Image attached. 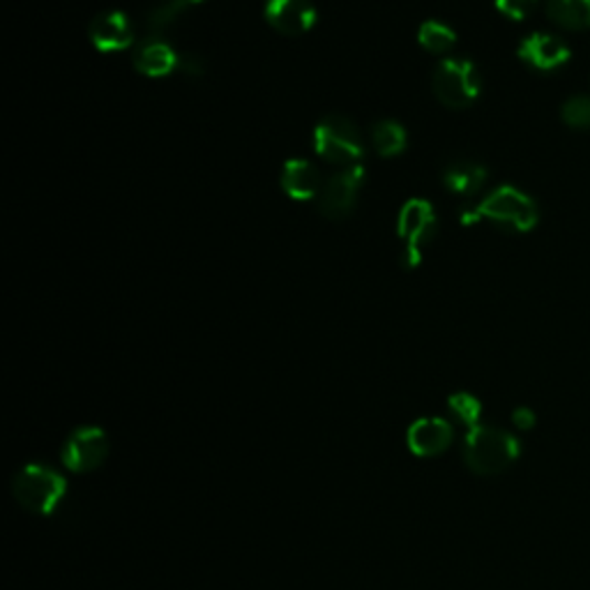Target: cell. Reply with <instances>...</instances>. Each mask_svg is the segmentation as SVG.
<instances>
[{
	"mask_svg": "<svg viewBox=\"0 0 590 590\" xmlns=\"http://www.w3.org/2000/svg\"><path fill=\"white\" fill-rule=\"evenodd\" d=\"M521 453L515 434L491 425H477L464 438V462L477 475L508 470Z\"/></svg>",
	"mask_w": 590,
	"mask_h": 590,
	"instance_id": "obj_1",
	"label": "cell"
},
{
	"mask_svg": "<svg viewBox=\"0 0 590 590\" xmlns=\"http://www.w3.org/2000/svg\"><path fill=\"white\" fill-rule=\"evenodd\" d=\"M483 219L513 231H530L538 224V206L524 192L505 185L491 192L483 204L462 213V224H466V227Z\"/></svg>",
	"mask_w": 590,
	"mask_h": 590,
	"instance_id": "obj_2",
	"label": "cell"
},
{
	"mask_svg": "<svg viewBox=\"0 0 590 590\" xmlns=\"http://www.w3.org/2000/svg\"><path fill=\"white\" fill-rule=\"evenodd\" d=\"M65 477L44 464H25L12 480V494L23 510L51 515L65 498Z\"/></svg>",
	"mask_w": 590,
	"mask_h": 590,
	"instance_id": "obj_3",
	"label": "cell"
},
{
	"mask_svg": "<svg viewBox=\"0 0 590 590\" xmlns=\"http://www.w3.org/2000/svg\"><path fill=\"white\" fill-rule=\"evenodd\" d=\"M314 151L334 166H358L364 155V138L358 125L344 116H325L314 127Z\"/></svg>",
	"mask_w": 590,
	"mask_h": 590,
	"instance_id": "obj_4",
	"label": "cell"
},
{
	"mask_svg": "<svg viewBox=\"0 0 590 590\" xmlns=\"http://www.w3.org/2000/svg\"><path fill=\"white\" fill-rule=\"evenodd\" d=\"M432 91L447 108L470 106L483 91V79L470 61L447 59L432 74Z\"/></svg>",
	"mask_w": 590,
	"mask_h": 590,
	"instance_id": "obj_5",
	"label": "cell"
},
{
	"mask_svg": "<svg viewBox=\"0 0 590 590\" xmlns=\"http://www.w3.org/2000/svg\"><path fill=\"white\" fill-rule=\"evenodd\" d=\"M362 185H364V166L360 164L342 168L340 174H334L330 180L323 183V189L319 194L321 215L332 221L346 219L355 210Z\"/></svg>",
	"mask_w": 590,
	"mask_h": 590,
	"instance_id": "obj_6",
	"label": "cell"
},
{
	"mask_svg": "<svg viewBox=\"0 0 590 590\" xmlns=\"http://www.w3.org/2000/svg\"><path fill=\"white\" fill-rule=\"evenodd\" d=\"M108 457V438L100 427H79L63 443L61 459L74 473H91Z\"/></svg>",
	"mask_w": 590,
	"mask_h": 590,
	"instance_id": "obj_7",
	"label": "cell"
},
{
	"mask_svg": "<svg viewBox=\"0 0 590 590\" xmlns=\"http://www.w3.org/2000/svg\"><path fill=\"white\" fill-rule=\"evenodd\" d=\"M266 21L277 33L287 38L304 35L317 23V8L312 0H268Z\"/></svg>",
	"mask_w": 590,
	"mask_h": 590,
	"instance_id": "obj_8",
	"label": "cell"
},
{
	"mask_svg": "<svg viewBox=\"0 0 590 590\" xmlns=\"http://www.w3.org/2000/svg\"><path fill=\"white\" fill-rule=\"evenodd\" d=\"M400 238L406 242L404 249H413L423 255V247L434 238L436 234V215L429 201L411 199L397 219Z\"/></svg>",
	"mask_w": 590,
	"mask_h": 590,
	"instance_id": "obj_9",
	"label": "cell"
},
{
	"mask_svg": "<svg viewBox=\"0 0 590 590\" xmlns=\"http://www.w3.org/2000/svg\"><path fill=\"white\" fill-rule=\"evenodd\" d=\"M89 38L97 51L116 53L125 51L134 42L132 21L121 10H108L97 14L89 25Z\"/></svg>",
	"mask_w": 590,
	"mask_h": 590,
	"instance_id": "obj_10",
	"label": "cell"
},
{
	"mask_svg": "<svg viewBox=\"0 0 590 590\" xmlns=\"http://www.w3.org/2000/svg\"><path fill=\"white\" fill-rule=\"evenodd\" d=\"M519 59L540 72H551L563 68L572 59V53L560 38L549 33H532L519 44Z\"/></svg>",
	"mask_w": 590,
	"mask_h": 590,
	"instance_id": "obj_11",
	"label": "cell"
},
{
	"mask_svg": "<svg viewBox=\"0 0 590 590\" xmlns=\"http://www.w3.org/2000/svg\"><path fill=\"white\" fill-rule=\"evenodd\" d=\"M453 425L443 417H420L408 427L406 441L417 457H436L453 443Z\"/></svg>",
	"mask_w": 590,
	"mask_h": 590,
	"instance_id": "obj_12",
	"label": "cell"
},
{
	"mask_svg": "<svg viewBox=\"0 0 590 590\" xmlns=\"http://www.w3.org/2000/svg\"><path fill=\"white\" fill-rule=\"evenodd\" d=\"M282 189L296 201L319 199L323 189L319 168L309 159H289L282 168Z\"/></svg>",
	"mask_w": 590,
	"mask_h": 590,
	"instance_id": "obj_13",
	"label": "cell"
},
{
	"mask_svg": "<svg viewBox=\"0 0 590 590\" xmlns=\"http://www.w3.org/2000/svg\"><path fill=\"white\" fill-rule=\"evenodd\" d=\"M178 63H180V55L172 49V44H166L164 40L144 42L134 53L136 72H142L144 76H151V79L172 74L174 70H178Z\"/></svg>",
	"mask_w": 590,
	"mask_h": 590,
	"instance_id": "obj_14",
	"label": "cell"
},
{
	"mask_svg": "<svg viewBox=\"0 0 590 590\" xmlns=\"http://www.w3.org/2000/svg\"><path fill=\"white\" fill-rule=\"evenodd\" d=\"M487 180V168L475 162H455L443 172V185L455 194H475Z\"/></svg>",
	"mask_w": 590,
	"mask_h": 590,
	"instance_id": "obj_15",
	"label": "cell"
},
{
	"mask_svg": "<svg viewBox=\"0 0 590 590\" xmlns=\"http://www.w3.org/2000/svg\"><path fill=\"white\" fill-rule=\"evenodd\" d=\"M547 17L563 28H590V0H547Z\"/></svg>",
	"mask_w": 590,
	"mask_h": 590,
	"instance_id": "obj_16",
	"label": "cell"
},
{
	"mask_svg": "<svg viewBox=\"0 0 590 590\" xmlns=\"http://www.w3.org/2000/svg\"><path fill=\"white\" fill-rule=\"evenodd\" d=\"M372 144L381 157H397L406 151V130L395 121H379L372 127Z\"/></svg>",
	"mask_w": 590,
	"mask_h": 590,
	"instance_id": "obj_17",
	"label": "cell"
},
{
	"mask_svg": "<svg viewBox=\"0 0 590 590\" xmlns=\"http://www.w3.org/2000/svg\"><path fill=\"white\" fill-rule=\"evenodd\" d=\"M417 42L429 53H447L449 49L455 46L457 35H455L453 28L441 23V21H425L423 25H420Z\"/></svg>",
	"mask_w": 590,
	"mask_h": 590,
	"instance_id": "obj_18",
	"label": "cell"
},
{
	"mask_svg": "<svg viewBox=\"0 0 590 590\" xmlns=\"http://www.w3.org/2000/svg\"><path fill=\"white\" fill-rule=\"evenodd\" d=\"M204 0H164L155 10H151L148 14V25L153 31H164V28L172 25L174 21H178L185 12H189L192 8H196Z\"/></svg>",
	"mask_w": 590,
	"mask_h": 590,
	"instance_id": "obj_19",
	"label": "cell"
},
{
	"mask_svg": "<svg viewBox=\"0 0 590 590\" xmlns=\"http://www.w3.org/2000/svg\"><path fill=\"white\" fill-rule=\"evenodd\" d=\"M447 408L468 429L477 427V420H480V413H483L480 402H477L473 395H468V392H457V395L449 397L447 400Z\"/></svg>",
	"mask_w": 590,
	"mask_h": 590,
	"instance_id": "obj_20",
	"label": "cell"
},
{
	"mask_svg": "<svg viewBox=\"0 0 590 590\" xmlns=\"http://www.w3.org/2000/svg\"><path fill=\"white\" fill-rule=\"evenodd\" d=\"M563 121L577 130L590 127V97L586 95L570 97L563 106Z\"/></svg>",
	"mask_w": 590,
	"mask_h": 590,
	"instance_id": "obj_21",
	"label": "cell"
},
{
	"mask_svg": "<svg viewBox=\"0 0 590 590\" xmlns=\"http://www.w3.org/2000/svg\"><path fill=\"white\" fill-rule=\"evenodd\" d=\"M536 6L538 0H496V10L515 21L526 19L532 10H536Z\"/></svg>",
	"mask_w": 590,
	"mask_h": 590,
	"instance_id": "obj_22",
	"label": "cell"
},
{
	"mask_svg": "<svg viewBox=\"0 0 590 590\" xmlns=\"http://www.w3.org/2000/svg\"><path fill=\"white\" fill-rule=\"evenodd\" d=\"M178 70H183V72L189 74V76H199V74H204V61L199 59V55L185 53V55H180Z\"/></svg>",
	"mask_w": 590,
	"mask_h": 590,
	"instance_id": "obj_23",
	"label": "cell"
},
{
	"mask_svg": "<svg viewBox=\"0 0 590 590\" xmlns=\"http://www.w3.org/2000/svg\"><path fill=\"white\" fill-rule=\"evenodd\" d=\"M513 423H515L519 429H532V425H536V413H532V411L526 408V406H519V408L513 413Z\"/></svg>",
	"mask_w": 590,
	"mask_h": 590,
	"instance_id": "obj_24",
	"label": "cell"
}]
</instances>
